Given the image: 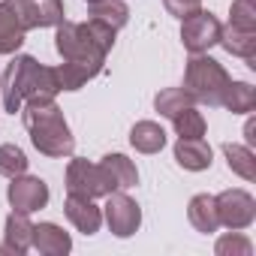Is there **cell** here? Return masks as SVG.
<instances>
[{"label":"cell","instance_id":"cell-22","mask_svg":"<svg viewBox=\"0 0 256 256\" xmlns=\"http://www.w3.org/2000/svg\"><path fill=\"white\" fill-rule=\"evenodd\" d=\"M187 106H196V100L184 90V88H163L157 96H154V108L163 114V118H175L181 108H187Z\"/></svg>","mask_w":256,"mask_h":256},{"label":"cell","instance_id":"cell-30","mask_svg":"<svg viewBox=\"0 0 256 256\" xmlns=\"http://www.w3.org/2000/svg\"><path fill=\"white\" fill-rule=\"evenodd\" d=\"M253 133H256V124H253V120H247V126H244V136H247V148H250V145L256 142V136H253Z\"/></svg>","mask_w":256,"mask_h":256},{"label":"cell","instance_id":"cell-28","mask_svg":"<svg viewBox=\"0 0 256 256\" xmlns=\"http://www.w3.org/2000/svg\"><path fill=\"white\" fill-rule=\"evenodd\" d=\"M229 24L241 30H256V0H232Z\"/></svg>","mask_w":256,"mask_h":256},{"label":"cell","instance_id":"cell-4","mask_svg":"<svg viewBox=\"0 0 256 256\" xmlns=\"http://www.w3.org/2000/svg\"><path fill=\"white\" fill-rule=\"evenodd\" d=\"M54 48H58V54H60L64 60L82 64V66H88L94 76L102 72L106 54H108V52L90 36V30H88L84 22H60V24H58V34H54Z\"/></svg>","mask_w":256,"mask_h":256},{"label":"cell","instance_id":"cell-9","mask_svg":"<svg viewBox=\"0 0 256 256\" xmlns=\"http://www.w3.org/2000/svg\"><path fill=\"white\" fill-rule=\"evenodd\" d=\"M12 184L6 187V199L12 205V211H22V214H34L40 208L48 205V184L42 178H34V175H16L10 178Z\"/></svg>","mask_w":256,"mask_h":256},{"label":"cell","instance_id":"cell-24","mask_svg":"<svg viewBox=\"0 0 256 256\" xmlns=\"http://www.w3.org/2000/svg\"><path fill=\"white\" fill-rule=\"evenodd\" d=\"M90 16L112 24L114 30H120L126 22H130V6L124 0H100V4H90Z\"/></svg>","mask_w":256,"mask_h":256},{"label":"cell","instance_id":"cell-1","mask_svg":"<svg viewBox=\"0 0 256 256\" xmlns=\"http://www.w3.org/2000/svg\"><path fill=\"white\" fill-rule=\"evenodd\" d=\"M58 94L60 88L54 78V66H42L30 54H16L6 64L4 76H0V100H4V112L10 114L22 112L24 100H34V96L54 100Z\"/></svg>","mask_w":256,"mask_h":256},{"label":"cell","instance_id":"cell-18","mask_svg":"<svg viewBox=\"0 0 256 256\" xmlns=\"http://www.w3.org/2000/svg\"><path fill=\"white\" fill-rule=\"evenodd\" d=\"M130 145L139 154H157L166 148V130L157 120H139L130 130Z\"/></svg>","mask_w":256,"mask_h":256},{"label":"cell","instance_id":"cell-26","mask_svg":"<svg viewBox=\"0 0 256 256\" xmlns=\"http://www.w3.org/2000/svg\"><path fill=\"white\" fill-rule=\"evenodd\" d=\"M28 154L18 148V145H12V142H6V145H0V175L4 178H16V175H24L28 172Z\"/></svg>","mask_w":256,"mask_h":256},{"label":"cell","instance_id":"cell-3","mask_svg":"<svg viewBox=\"0 0 256 256\" xmlns=\"http://www.w3.org/2000/svg\"><path fill=\"white\" fill-rule=\"evenodd\" d=\"M229 72L220 60H214L208 52L205 54H190L187 60V70H184V90L202 102V106H211L217 108L223 102V94L229 88Z\"/></svg>","mask_w":256,"mask_h":256},{"label":"cell","instance_id":"cell-10","mask_svg":"<svg viewBox=\"0 0 256 256\" xmlns=\"http://www.w3.org/2000/svg\"><path fill=\"white\" fill-rule=\"evenodd\" d=\"M24 30L58 28L64 22V0H10Z\"/></svg>","mask_w":256,"mask_h":256},{"label":"cell","instance_id":"cell-2","mask_svg":"<svg viewBox=\"0 0 256 256\" xmlns=\"http://www.w3.org/2000/svg\"><path fill=\"white\" fill-rule=\"evenodd\" d=\"M22 118H24V126L30 133V142L40 154L58 157V160L72 154L76 139H72V130H70V124H66V118L54 100H46V96L24 100Z\"/></svg>","mask_w":256,"mask_h":256},{"label":"cell","instance_id":"cell-21","mask_svg":"<svg viewBox=\"0 0 256 256\" xmlns=\"http://www.w3.org/2000/svg\"><path fill=\"white\" fill-rule=\"evenodd\" d=\"M223 157H226V166H229L238 178H244V181H253V178H256V154H253L247 145H232V142H226V145H223Z\"/></svg>","mask_w":256,"mask_h":256},{"label":"cell","instance_id":"cell-19","mask_svg":"<svg viewBox=\"0 0 256 256\" xmlns=\"http://www.w3.org/2000/svg\"><path fill=\"white\" fill-rule=\"evenodd\" d=\"M217 46H223L235 58L253 60V54H256V30H241L235 24H226V28H220V42Z\"/></svg>","mask_w":256,"mask_h":256},{"label":"cell","instance_id":"cell-14","mask_svg":"<svg viewBox=\"0 0 256 256\" xmlns=\"http://www.w3.org/2000/svg\"><path fill=\"white\" fill-rule=\"evenodd\" d=\"M30 241H34V223H30V214H22V211H12L4 223V247L16 256L28 253L30 250Z\"/></svg>","mask_w":256,"mask_h":256},{"label":"cell","instance_id":"cell-23","mask_svg":"<svg viewBox=\"0 0 256 256\" xmlns=\"http://www.w3.org/2000/svg\"><path fill=\"white\" fill-rule=\"evenodd\" d=\"M172 126H175V133L178 139H202L205 136V118L196 106H187L181 108L175 118H172Z\"/></svg>","mask_w":256,"mask_h":256},{"label":"cell","instance_id":"cell-12","mask_svg":"<svg viewBox=\"0 0 256 256\" xmlns=\"http://www.w3.org/2000/svg\"><path fill=\"white\" fill-rule=\"evenodd\" d=\"M30 250L42 253V256H66L72 250V238L70 232H64L58 223H34V241Z\"/></svg>","mask_w":256,"mask_h":256},{"label":"cell","instance_id":"cell-16","mask_svg":"<svg viewBox=\"0 0 256 256\" xmlns=\"http://www.w3.org/2000/svg\"><path fill=\"white\" fill-rule=\"evenodd\" d=\"M24 36H28V30L18 22L12 4H10V0H4V4H0V54H16L22 48Z\"/></svg>","mask_w":256,"mask_h":256},{"label":"cell","instance_id":"cell-25","mask_svg":"<svg viewBox=\"0 0 256 256\" xmlns=\"http://www.w3.org/2000/svg\"><path fill=\"white\" fill-rule=\"evenodd\" d=\"M54 78H58V88L60 90H78V88H84L90 78H96L88 66H82V64H70V60H64L60 66H54Z\"/></svg>","mask_w":256,"mask_h":256},{"label":"cell","instance_id":"cell-27","mask_svg":"<svg viewBox=\"0 0 256 256\" xmlns=\"http://www.w3.org/2000/svg\"><path fill=\"white\" fill-rule=\"evenodd\" d=\"M214 253H217V256H250V253H253V244H250V238H244L241 232H232V229H229V235L217 238Z\"/></svg>","mask_w":256,"mask_h":256},{"label":"cell","instance_id":"cell-29","mask_svg":"<svg viewBox=\"0 0 256 256\" xmlns=\"http://www.w3.org/2000/svg\"><path fill=\"white\" fill-rule=\"evenodd\" d=\"M163 4H166L169 16H175V18H187L196 10H202V0H163Z\"/></svg>","mask_w":256,"mask_h":256},{"label":"cell","instance_id":"cell-11","mask_svg":"<svg viewBox=\"0 0 256 256\" xmlns=\"http://www.w3.org/2000/svg\"><path fill=\"white\" fill-rule=\"evenodd\" d=\"M64 211L70 217V223L84 232V235H96L100 226H102V208L94 205V199H84V196H70L66 193V202H64Z\"/></svg>","mask_w":256,"mask_h":256},{"label":"cell","instance_id":"cell-8","mask_svg":"<svg viewBox=\"0 0 256 256\" xmlns=\"http://www.w3.org/2000/svg\"><path fill=\"white\" fill-rule=\"evenodd\" d=\"M217 202V220L220 226L232 229V232H241L247 226H253L256 220V199L247 193V190H223L220 196H214Z\"/></svg>","mask_w":256,"mask_h":256},{"label":"cell","instance_id":"cell-7","mask_svg":"<svg viewBox=\"0 0 256 256\" xmlns=\"http://www.w3.org/2000/svg\"><path fill=\"white\" fill-rule=\"evenodd\" d=\"M66 193L84 196V199H100V196H108L112 187H108L100 163H88L82 157H72L66 166Z\"/></svg>","mask_w":256,"mask_h":256},{"label":"cell","instance_id":"cell-5","mask_svg":"<svg viewBox=\"0 0 256 256\" xmlns=\"http://www.w3.org/2000/svg\"><path fill=\"white\" fill-rule=\"evenodd\" d=\"M220 28L223 24L217 22L214 12L196 10L193 16L181 18V42L190 54H205L220 42Z\"/></svg>","mask_w":256,"mask_h":256},{"label":"cell","instance_id":"cell-13","mask_svg":"<svg viewBox=\"0 0 256 256\" xmlns=\"http://www.w3.org/2000/svg\"><path fill=\"white\" fill-rule=\"evenodd\" d=\"M100 169H102V175H106L112 193H114V190H130V187H136V181H139L136 163L126 157V154H106V157L100 160Z\"/></svg>","mask_w":256,"mask_h":256},{"label":"cell","instance_id":"cell-15","mask_svg":"<svg viewBox=\"0 0 256 256\" xmlns=\"http://www.w3.org/2000/svg\"><path fill=\"white\" fill-rule=\"evenodd\" d=\"M211 157L214 154H211V145L205 142V136L202 139H178V145H175V160L187 172L211 169Z\"/></svg>","mask_w":256,"mask_h":256},{"label":"cell","instance_id":"cell-17","mask_svg":"<svg viewBox=\"0 0 256 256\" xmlns=\"http://www.w3.org/2000/svg\"><path fill=\"white\" fill-rule=\"evenodd\" d=\"M187 217H190L193 229L202 232V235H211V232L220 229V220H217V202H214L211 193H199V196H193L190 205H187Z\"/></svg>","mask_w":256,"mask_h":256},{"label":"cell","instance_id":"cell-31","mask_svg":"<svg viewBox=\"0 0 256 256\" xmlns=\"http://www.w3.org/2000/svg\"><path fill=\"white\" fill-rule=\"evenodd\" d=\"M84 4H88V6H90V4H100V0H84Z\"/></svg>","mask_w":256,"mask_h":256},{"label":"cell","instance_id":"cell-20","mask_svg":"<svg viewBox=\"0 0 256 256\" xmlns=\"http://www.w3.org/2000/svg\"><path fill=\"white\" fill-rule=\"evenodd\" d=\"M220 106L229 108L232 114H250L256 108V88L250 82H229Z\"/></svg>","mask_w":256,"mask_h":256},{"label":"cell","instance_id":"cell-6","mask_svg":"<svg viewBox=\"0 0 256 256\" xmlns=\"http://www.w3.org/2000/svg\"><path fill=\"white\" fill-rule=\"evenodd\" d=\"M102 220L108 223V229H112L118 238H130V235H136L139 226H142V208L136 205V199H130L124 190H114V193L106 196Z\"/></svg>","mask_w":256,"mask_h":256}]
</instances>
